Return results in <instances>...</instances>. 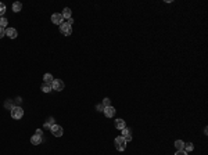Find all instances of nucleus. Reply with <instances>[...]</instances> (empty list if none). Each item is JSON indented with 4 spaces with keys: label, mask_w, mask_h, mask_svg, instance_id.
I'll use <instances>...</instances> for the list:
<instances>
[{
    "label": "nucleus",
    "mask_w": 208,
    "mask_h": 155,
    "mask_svg": "<svg viewBox=\"0 0 208 155\" xmlns=\"http://www.w3.org/2000/svg\"><path fill=\"white\" fill-rule=\"evenodd\" d=\"M51 90H53V89H51V85H46V83L42 85V91H43V93H50Z\"/></svg>",
    "instance_id": "obj_16"
},
{
    "label": "nucleus",
    "mask_w": 208,
    "mask_h": 155,
    "mask_svg": "<svg viewBox=\"0 0 208 155\" xmlns=\"http://www.w3.org/2000/svg\"><path fill=\"white\" fill-rule=\"evenodd\" d=\"M175 155H187V152L186 151H183V150H182V151H176V154Z\"/></svg>",
    "instance_id": "obj_23"
},
{
    "label": "nucleus",
    "mask_w": 208,
    "mask_h": 155,
    "mask_svg": "<svg viewBox=\"0 0 208 155\" xmlns=\"http://www.w3.org/2000/svg\"><path fill=\"white\" fill-rule=\"evenodd\" d=\"M21 10H22V4L20 3V1L13 3V11H14V13H20Z\"/></svg>",
    "instance_id": "obj_15"
},
{
    "label": "nucleus",
    "mask_w": 208,
    "mask_h": 155,
    "mask_svg": "<svg viewBox=\"0 0 208 155\" xmlns=\"http://www.w3.org/2000/svg\"><path fill=\"white\" fill-rule=\"evenodd\" d=\"M96 109H97V111H100V112H103L104 107H103V105H96Z\"/></svg>",
    "instance_id": "obj_24"
},
{
    "label": "nucleus",
    "mask_w": 208,
    "mask_h": 155,
    "mask_svg": "<svg viewBox=\"0 0 208 155\" xmlns=\"http://www.w3.org/2000/svg\"><path fill=\"white\" fill-rule=\"evenodd\" d=\"M67 22H68L69 25H71V26H72V24H74V19H72V18H69V19H68V21H67Z\"/></svg>",
    "instance_id": "obj_26"
},
{
    "label": "nucleus",
    "mask_w": 208,
    "mask_h": 155,
    "mask_svg": "<svg viewBox=\"0 0 208 155\" xmlns=\"http://www.w3.org/2000/svg\"><path fill=\"white\" fill-rule=\"evenodd\" d=\"M110 105H111V101H110V98H104L103 100V107H110Z\"/></svg>",
    "instance_id": "obj_21"
},
{
    "label": "nucleus",
    "mask_w": 208,
    "mask_h": 155,
    "mask_svg": "<svg viewBox=\"0 0 208 155\" xmlns=\"http://www.w3.org/2000/svg\"><path fill=\"white\" fill-rule=\"evenodd\" d=\"M31 143H32L33 145H39V144H42V136L33 134V136L31 137Z\"/></svg>",
    "instance_id": "obj_10"
},
{
    "label": "nucleus",
    "mask_w": 208,
    "mask_h": 155,
    "mask_svg": "<svg viewBox=\"0 0 208 155\" xmlns=\"http://www.w3.org/2000/svg\"><path fill=\"white\" fill-rule=\"evenodd\" d=\"M60 32L64 35V36H69L72 33V26L69 25L68 22H63L60 25Z\"/></svg>",
    "instance_id": "obj_3"
},
{
    "label": "nucleus",
    "mask_w": 208,
    "mask_h": 155,
    "mask_svg": "<svg viewBox=\"0 0 208 155\" xmlns=\"http://www.w3.org/2000/svg\"><path fill=\"white\" fill-rule=\"evenodd\" d=\"M10 111H11V118L13 119H21L22 116H24V111H22V108L20 107V105L13 107Z\"/></svg>",
    "instance_id": "obj_2"
},
{
    "label": "nucleus",
    "mask_w": 208,
    "mask_h": 155,
    "mask_svg": "<svg viewBox=\"0 0 208 155\" xmlns=\"http://www.w3.org/2000/svg\"><path fill=\"white\" fill-rule=\"evenodd\" d=\"M50 132L53 133V136H56V137H61V136H63V133H64L63 127H61L60 125H56V123H54L53 126L50 127Z\"/></svg>",
    "instance_id": "obj_5"
},
{
    "label": "nucleus",
    "mask_w": 208,
    "mask_h": 155,
    "mask_svg": "<svg viewBox=\"0 0 208 155\" xmlns=\"http://www.w3.org/2000/svg\"><path fill=\"white\" fill-rule=\"evenodd\" d=\"M7 18H4V17H2L0 18V28H3V29H6V26H7Z\"/></svg>",
    "instance_id": "obj_19"
},
{
    "label": "nucleus",
    "mask_w": 208,
    "mask_h": 155,
    "mask_svg": "<svg viewBox=\"0 0 208 155\" xmlns=\"http://www.w3.org/2000/svg\"><path fill=\"white\" fill-rule=\"evenodd\" d=\"M43 80H44V83H46V85H51V83H53V80H54V78H53V75H51V73H44Z\"/></svg>",
    "instance_id": "obj_12"
},
{
    "label": "nucleus",
    "mask_w": 208,
    "mask_h": 155,
    "mask_svg": "<svg viewBox=\"0 0 208 155\" xmlns=\"http://www.w3.org/2000/svg\"><path fill=\"white\" fill-rule=\"evenodd\" d=\"M54 123H56V122H54V119L53 118H49V119H47V122L44 123V127H46V129H50Z\"/></svg>",
    "instance_id": "obj_18"
},
{
    "label": "nucleus",
    "mask_w": 208,
    "mask_h": 155,
    "mask_svg": "<svg viewBox=\"0 0 208 155\" xmlns=\"http://www.w3.org/2000/svg\"><path fill=\"white\" fill-rule=\"evenodd\" d=\"M175 148H176V151H182L183 148H185V143H183L182 140H176L175 141Z\"/></svg>",
    "instance_id": "obj_14"
},
{
    "label": "nucleus",
    "mask_w": 208,
    "mask_h": 155,
    "mask_svg": "<svg viewBox=\"0 0 208 155\" xmlns=\"http://www.w3.org/2000/svg\"><path fill=\"white\" fill-rule=\"evenodd\" d=\"M194 150V145L191 144V143H185V148H183V151H186V152H190V151H193Z\"/></svg>",
    "instance_id": "obj_17"
},
{
    "label": "nucleus",
    "mask_w": 208,
    "mask_h": 155,
    "mask_svg": "<svg viewBox=\"0 0 208 155\" xmlns=\"http://www.w3.org/2000/svg\"><path fill=\"white\" fill-rule=\"evenodd\" d=\"M103 112H104V115L107 116V118H112V116L115 115V108L112 107V105H110V107H104V109H103Z\"/></svg>",
    "instance_id": "obj_6"
},
{
    "label": "nucleus",
    "mask_w": 208,
    "mask_h": 155,
    "mask_svg": "<svg viewBox=\"0 0 208 155\" xmlns=\"http://www.w3.org/2000/svg\"><path fill=\"white\" fill-rule=\"evenodd\" d=\"M115 127H117V129L118 130H122V129H125V121H124V119H117V121H115Z\"/></svg>",
    "instance_id": "obj_11"
},
{
    "label": "nucleus",
    "mask_w": 208,
    "mask_h": 155,
    "mask_svg": "<svg viewBox=\"0 0 208 155\" xmlns=\"http://www.w3.org/2000/svg\"><path fill=\"white\" fill-rule=\"evenodd\" d=\"M51 22L56 24V25H61V24L64 22V18H63L61 14H53L51 15Z\"/></svg>",
    "instance_id": "obj_9"
},
{
    "label": "nucleus",
    "mask_w": 208,
    "mask_h": 155,
    "mask_svg": "<svg viewBox=\"0 0 208 155\" xmlns=\"http://www.w3.org/2000/svg\"><path fill=\"white\" fill-rule=\"evenodd\" d=\"M114 144H115V148L118 150V151H125V148H126V141H125V139L122 136H118L117 139L114 140Z\"/></svg>",
    "instance_id": "obj_1"
},
{
    "label": "nucleus",
    "mask_w": 208,
    "mask_h": 155,
    "mask_svg": "<svg viewBox=\"0 0 208 155\" xmlns=\"http://www.w3.org/2000/svg\"><path fill=\"white\" fill-rule=\"evenodd\" d=\"M4 32H6V36H8L10 39H15V37L18 36L17 29H14V28H6Z\"/></svg>",
    "instance_id": "obj_7"
},
{
    "label": "nucleus",
    "mask_w": 208,
    "mask_h": 155,
    "mask_svg": "<svg viewBox=\"0 0 208 155\" xmlns=\"http://www.w3.org/2000/svg\"><path fill=\"white\" fill-rule=\"evenodd\" d=\"M4 36H6V32H4L3 28H0V39H2V37H4Z\"/></svg>",
    "instance_id": "obj_22"
},
{
    "label": "nucleus",
    "mask_w": 208,
    "mask_h": 155,
    "mask_svg": "<svg viewBox=\"0 0 208 155\" xmlns=\"http://www.w3.org/2000/svg\"><path fill=\"white\" fill-rule=\"evenodd\" d=\"M63 18H67V19H69L71 18V15H72V13H71V10H69L68 7H65L64 10H63Z\"/></svg>",
    "instance_id": "obj_13"
},
{
    "label": "nucleus",
    "mask_w": 208,
    "mask_h": 155,
    "mask_svg": "<svg viewBox=\"0 0 208 155\" xmlns=\"http://www.w3.org/2000/svg\"><path fill=\"white\" fill-rule=\"evenodd\" d=\"M121 132H122V134H121V136L124 137V139H125V141H126V143H128V141H130V140H132V132H130V129H128V127H125V129H122Z\"/></svg>",
    "instance_id": "obj_8"
},
{
    "label": "nucleus",
    "mask_w": 208,
    "mask_h": 155,
    "mask_svg": "<svg viewBox=\"0 0 208 155\" xmlns=\"http://www.w3.org/2000/svg\"><path fill=\"white\" fill-rule=\"evenodd\" d=\"M36 134H38V136H42V129H38V130H36Z\"/></svg>",
    "instance_id": "obj_25"
},
{
    "label": "nucleus",
    "mask_w": 208,
    "mask_h": 155,
    "mask_svg": "<svg viewBox=\"0 0 208 155\" xmlns=\"http://www.w3.org/2000/svg\"><path fill=\"white\" fill-rule=\"evenodd\" d=\"M64 86H65V85H64V82H63L61 79H54L53 83H51V89L56 90V91H61L63 89H64Z\"/></svg>",
    "instance_id": "obj_4"
},
{
    "label": "nucleus",
    "mask_w": 208,
    "mask_h": 155,
    "mask_svg": "<svg viewBox=\"0 0 208 155\" xmlns=\"http://www.w3.org/2000/svg\"><path fill=\"white\" fill-rule=\"evenodd\" d=\"M4 13H6V4L4 3H0V18L4 15Z\"/></svg>",
    "instance_id": "obj_20"
}]
</instances>
